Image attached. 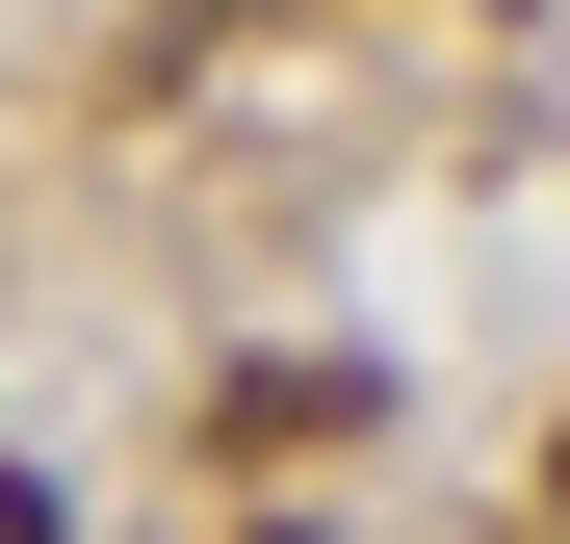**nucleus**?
I'll return each instance as SVG.
<instances>
[{
	"instance_id": "obj_1",
	"label": "nucleus",
	"mask_w": 570,
	"mask_h": 544,
	"mask_svg": "<svg viewBox=\"0 0 570 544\" xmlns=\"http://www.w3.org/2000/svg\"><path fill=\"white\" fill-rule=\"evenodd\" d=\"M208 441H259V467H312V441H363V363H234Z\"/></svg>"
},
{
	"instance_id": "obj_2",
	"label": "nucleus",
	"mask_w": 570,
	"mask_h": 544,
	"mask_svg": "<svg viewBox=\"0 0 570 544\" xmlns=\"http://www.w3.org/2000/svg\"><path fill=\"white\" fill-rule=\"evenodd\" d=\"M0 544H78V518H52V493H27V467H0Z\"/></svg>"
}]
</instances>
